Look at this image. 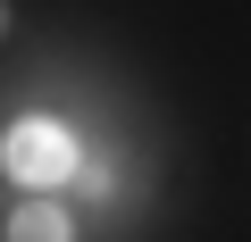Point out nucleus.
<instances>
[{"label": "nucleus", "mask_w": 251, "mask_h": 242, "mask_svg": "<svg viewBox=\"0 0 251 242\" xmlns=\"http://www.w3.org/2000/svg\"><path fill=\"white\" fill-rule=\"evenodd\" d=\"M0 167H9L25 192H50V184H67L84 159H75V134L59 126V117H17V126L0 134Z\"/></svg>", "instance_id": "nucleus-1"}, {"label": "nucleus", "mask_w": 251, "mask_h": 242, "mask_svg": "<svg viewBox=\"0 0 251 242\" xmlns=\"http://www.w3.org/2000/svg\"><path fill=\"white\" fill-rule=\"evenodd\" d=\"M9 242H75V225H67V209H59V200H17Z\"/></svg>", "instance_id": "nucleus-2"}, {"label": "nucleus", "mask_w": 251, "mask_h": 242, "mask_svg": "<svg viewBox=\"0 0 251 242\" xmlns=\"http://www.w3.org/2000/svg\"><path fill=\"white\" fill-rule=\"evenodd\" d=\"M0 34H9V9H0Z\"/></svg>", "instance_id": "nucleus-3"}]
</instances>
